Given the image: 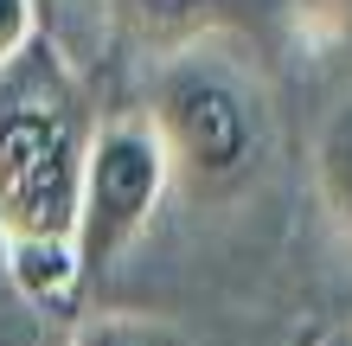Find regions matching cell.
<instances>
[{"label":"cell","instance_id":"cell-1","mask_svg":"<svg viewBox=\"0 0 352 346\" xmlns=\"http://www.w3.org/2000/svg\"><path fill=\"white\" fill-rule=\"evenodd\" d=\"M90 96L45 32L0 65V231L7 244H71L90 148Z\"/></svg>","mask_w":352,"mask_h":346},{"label":"cell","instance_id":"cell-2","mask_svg":"<svg viewBox=\"0 0 352 346\" xmlns=\"http://www.w3.org/2000/svg\"><path fill=\"white\" fill-rule=\"evenodd\" d=\"M148 122L167 148L173 180H186V193L199 199L243 186L263 160V96L231 58H212L205 45L167 58L148 96Z\"/></svg>","mask_w":352,"mask_h":346},{"label":"cell","instance_id":"cell-3","mask_svg":"<svg viewBox=\"0 0 352 346\" xmlns=\"http://www.w3.org/2000/svg\"><path fill=\"white\" fill-rule=\"evenodd\" d=\"M167 180H173V167H167V148H160L148 109L109 116L90 129L84 180H77V231H71L84 282L109 276L116 257L148 231Z\"/></svg>","mask_w":352,"mask_h":346},{"label":"cell","instance_id":"cell-4","mask_svg":"<svg viewBox=\"0 0 352 346\" xmlns=\"http://www.w3.org/2000/svg\"><path fill=\"white\" fill-rule=\"evenodd\" d=\"M0 346H52V314L19 289L7 231H0Z\"/></svg>","mask_w":352,"mask_h":346},{"label":"cell","instance_id":"cell-5","mask_svg":"<svg viewBox=\"0 0 352 346\" xmlns=\"http://www.w3.org/2000/svg\"><path fill=\"white\" fill-rule=\"evenodd\" d=\"M65 346H192V340L160 314H90L71 327Z\"/></svg>","mask_w":352,"mask_h":346},{"label":"cell","instance_id":"cell-6","mask_svg":"<svg viewBox=\"0 0 352 346\" xmlns=\"http://www.w3.org/2000/svg\"><path fill=\"white\" fill-rule=\"evenodd\" d=\"M116 7L129 13L141 32H154V39H186V32L205 26L212 0H116Z\"/></svg>","mask_w":352,"mask_h":346},{"label":"cell","instance_id":"cell-7","mask_svg":"<svg viewBox=\"0 0 352 346\" xmlns=\"http://www.w3.org/2000/svg\"><path fill=\"white\" fill-rule=\"evenodd\" d=\"M320 180H327V206L340 212V225L352 237V116L327 135V154H320Z\"/></svg>","mask_w":352,"mask_h":346},{"label":"cell","instance_id":"cell-8","mask_svg":"<svg viewBox=\"0 0 352 346\" xmlns=\"http://www.w3.org/2000/svg\"><path fill=\"white\" fill-rule=\"evenodd\" d=\"M38 32V0H0V65Z\"/></svg>","mask_w":352,"mask_h":346},{"label":"cell","instance_id":"cell-9","mask_svg":"<svg viewBox=\"0 0 352 346\" xmlns=\"http://www.w3.org/2000/svg\"><path fill=\"white\" fill-rule=\"evenodd\" d=\"M320 7L340 19V32H352V0H320Z\"/></svg>","mask_w":352,"mask_h":346},{"label":"cell","instance_id":"cell-10","mask_svg":"<svg viewBox=\"0 0 352 346\" xmlns=\"http://www.w3.org/2000/svg\"><path fill=\"white\" fill-rule=\"evenodd\" d=\"M314 346H352V327H333V334H320Z\"/></svg>","mask_w":352,"mask_h":346},{"label":"cell","instance_id":"cell-11","mask_svg":"<svg viewBox=\"0 0 352 346\" xmlns=\"http://www.w3.org/2000/svg\"><path fill=\"white\" fill-rule=\"evenodd\" d=\"M38 7H52V0H38Z\"/></svg>","mask_w":352,"mask_h":346}]
</instances>
